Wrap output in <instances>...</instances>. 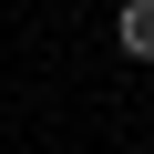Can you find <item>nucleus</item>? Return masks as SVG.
<instances>
[{
  "mask_svg": "<svg viewBox=\"0 0 154 154\" xmlns=\"http://www.w3.org/2000/svg\"><path fill=\"white\" fill-rule=\"evenodd\" d=\"M113 41H123V62H154V0H123L113 11Z\"/></svg>",
  "mask_w": 154,
  "mask_h": 154,
  "instance_id": "1",
  "label": "nucleus"
}]
</instances>
